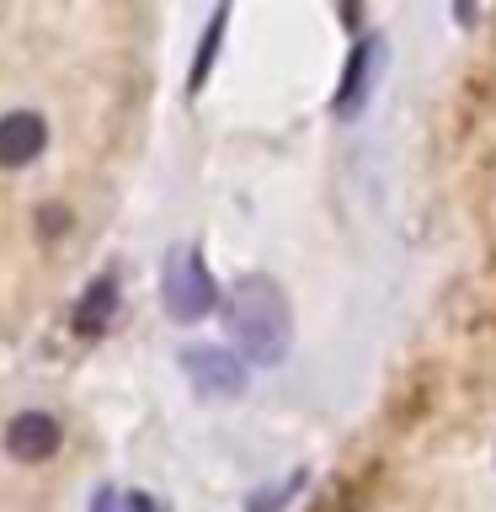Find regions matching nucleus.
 <instances>
[{
	"instance_id": "nucleus-1",
	"label": "nucleus",
	"mask_w": 496,
	"mask_h": 512,
	"mask_svg": "<svg viewBox=\"0 0 496 512\" xmlns=\"http://www.w3.org/2000/svg\"><path fill=\"white\" fill-rule=\"evenodd\" d=\"M224 331L240 347L246 363H283L288 342H294V315H288V299L272 278H240L224 299Z\"/></svg>"
},
{
	"instance_id": "nucleus-2",
	"label": "nucleus",
	"mask_w": 496,
	"mask_h": 512,
	"mask_svg": "<svg viewBox=\"0 0 496 512\" xmlns=\"http://www.w3.org/2000/svg\"><path fill=\"white\" fill-rule=\"evenodd\" d=\"M160 294H166L171 320H203V315L219 304V288H214V278H208V267H203V256L192 251V246H176V251L166 256Z\"/></svg>"
},
{
	"instance_id": "nucleus-3",
	"label": "nucleus",
	"mask_w": 496,
	"mask_h": 512,
	"mask_svg": "<svg viewBox=\"0 0 496 512\" xmlns=\"http://www.w3.org/2000/svg\"><path fill=\"white\" fill-rule=\"evenodd\" d=\"M182 368L203 395H240L246 390V363H240L235 352H224V347H187Z\"/></svg>"
},
{
	"instance_id": "nucleus-4",
	"label": "nucleus",
	"mask_w": 496,
	"mask_h": 512,
	"mask_svg": "<svg viewBox=\"0 0 496 512\" xmlns=\"http://www.w3.org/2000/svg\"><path fill=\"white\" fill-rule=\"evenodd\" d=\"M48 144V123L38 112H6L0 118V171H22L43 155Z\"/></svg>"
},
{
	"instance_id": "nucleus-5",
	"label": "nucleus",
	"mask_w": 496,
	"mask_h": 512,
	"mask_svg": "<svg viewBox=\"0 0 496 512\" xmlns=\"http://www.w3.org/2000/svg\"><path fill=\"white\" fill-rule=\"evenodd\" d=\"M6 448H11V459H22V464H43L59 448V422L43 411H22L6 427Z\"/></svg>"
},
{
	"instance_id": "nucleus-6",
	"label": "nucleus",
	"mask_w": 496,
	"mask_h": 512,
	"mask_svg": "<svg viewBox=\"0 0 496 512\" xmlns=\"http://www.w3.org/2000/svg\"><path fill=\"white\" fill-rule=\"evenodd\" d=\"M112 315H118V278H112V272H102V278L86 288V299H80L75 331H80V336H102V331L112 326Z\"/></svg>"
},
{
	"instance_id": "nucleus-7",
	"label": "nucleus",
	"mask_w": 496,
	"mask_h": 512,
	"mask_svg": "<svg viewBox=\"0 0 496 512\" xmlns=\"http://www.w3.org/2000/svg\"><path fill=\"white\" fill-rule=\"evenodd\" d=\"M368 59H374V43H358L352 48V64H347V80H342V96H336V112H358L363 91H368Z\"/></svg>"
},
{
	"instance_id": "nucleus-8",
	"label": "nucleus",
	"mask_w": 496,
	"mask_h": 512,
	"mask_svg": "<svg viewBox=\"0 0 496 512\" xmlns=\"http://www.w3.org/2000/svg\"><path fill=\"white\" fill-rule=\"evenodd\" d=\"M219 32H224V11L208 22V38H203V54H198V64H192V91L203 86V75H208V64H214V54H219Z\"/></svg>"
},
{
	"instance_id": "nucleus-9",
	"label": "nucleus",
	"mask_w": 496,
	"mask_h": 512,
	"mask_svg": "<svg viewBox=\"0 0 496 512\" xmlns=\"http://www.w3.org/2000/svg\"><path fill=\"white\" fill-rule=\"evenodd\" d=\"M64 224H70V219H64V208H48V219H38V230L43 235H64Z\"/></svg>"
}]
</instances>
